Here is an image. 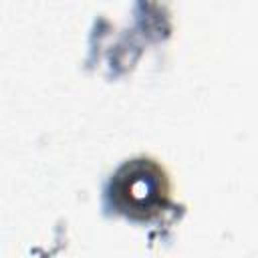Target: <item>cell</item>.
Returning a JSON list of instances; mask_svg holds the SVG:
<instances>
[{"label":"cell","mask_w":258,"mask_h":258,"mask_svg":"<svg viewBox=\"0 0 258 258\" xmlns=\"http://www.w3.org/2000/svg\"><path fill=\"white\" fill-rule=\"evenodd\" d=\"M167 183L161 169L149 161L125 165L115 181L117 206L137 218H151L165 206Z\"/></svg>","instance_id":"obj_1"}]
</instances>
